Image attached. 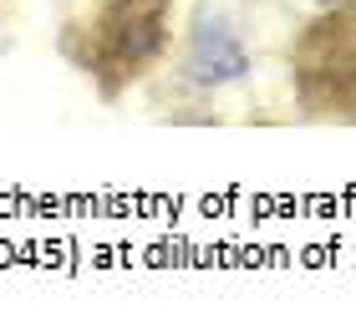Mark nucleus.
I'll return each mask as SVG.
<instances>
[{
	"label": "nucleus",
	"mask_w": 356,
	"mask_h": 330,
	"mask_svg": "<svg viewBox=\"0 0 356 330\" xmlns=\"http://www.w3.org/2000/svg\"><path fill=\"white\" fill-rule=\"evenodd\" d=\"M168 10H173V0H102L72 41L76 66L107 97H118L127 81H138L163 56Z\"/></svg>",
	"instance_id": "nucleus-1"
},
{
	"label": "nucleus",
	"mask_w": 356,
	"mask_h": 330,
	"mask_svg": "<svg viewBox=\"0 0 356 330\" xmlns=\"http://www.w3.org/2000/svg\"><path fill=\"white\" fill-rule=\"evenodd\" d=\"M296 81L305 107L356 117V0H336L331 15L296 41Z\"/></svg>",
	"instance_id": "nucleus-2"
},
{
	"label": "nucleus",
	"mask_w": 356,
	"mask_h": 330,
	"mask_svg": "<svg viewBox=\"0 0 356 330\" xmlns=\"http://www.w3.org/2000/svg\"><path fill=\"white\" fill-rule=\"evenodd\" d=\"M184 81L193 87H229L250 72V51L239 46V36L229 31V21H219V15H199L188 31V46H184Z\"/></svg>",
	"instance_id": "nucleus-3"
},
{
	"label": "nucleus",
	"mask_w": 356,
	"mask_h": 330,
	"mask_svg": "<svg viewBox=\"0 0 356 330\" xmlns=\"http://www.w3.org/2000/svg\"><path fill=\"white\" fill-rule=\"evenodd\" d=\"M321 6H336V0H321Z\"/></svg>",
	"instance_id": "nucleus-4"
}]
</instances>
